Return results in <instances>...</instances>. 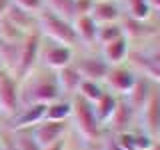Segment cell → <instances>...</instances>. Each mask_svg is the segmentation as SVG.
Here are the masks:
<instances>
[{"instance_id":"6da1fadb","label":"cell","mask_w":160,"mask_h":150,"mask_svg":"<svg viewBox=\"0 0 160 150\" xmlns=\"http://www.w3.org/2000/svg\"><path fill=\"white\" fill-rule=\"evenodd\" d=\"M60 88L56 82V74H30L20 82V100L22 104H50L60 98Z\"/></svg>"},{"instance_id":"7a4b0ae2","label":"cell","mask_w":160,"mask_h":150,"mask_svg":"<svg viewBox=\"0 0 160 150\" xmlns=\"http://www.w3.org/2000/svg\"><path fill=\"white\" fill-rule=\"evenodd\" d=\"M36 28L42 34V38L46 36L56 44H64V46H74L78 44L76 32H74L72 20H66L62 16H58L56 12L48 8H42L36 14Z\"/></svg>"},{"instance_id":"3957f363","label":"cell","mask_w":160,"mask_h":150,"mask_svg":"<svg viewBox=\"0 0 160 150\" xmlns=\"http://www.w3.org/2000/svg\"><path fill=\"white\" fill-rule=\"evenodd\" d=\"M40 50H42V34L36 28L32 32H28L20 42V58H18V66L14 70V78L18 82H22L24 78H28L34 72L40 60Z\"/></svg>"},{"instance_id":"277c9868","label":"cell","mask_w":160,"mask_h":150,"mask_svg":"<svg viewBox=\"0 0 160 150\" xmlns=\"http://www.w3.org/2000/svg\"><path fill=\"white\" fill-rule=\"evenodd\" d=\"M70 100H72V116H70V118L76 120L78 132L82 134L86 140H98L102 124L98 122L96 114H94L92 102L84 100L82 96H78V94H74Z\"/></svg>"},{"instance_id":"5b68a950","label":"cell","mask_w":160,"mask_h":150,"mask_svg":"<svg viewBox=\"0 0 160 150\" xmlns=\"http://www.w3.org/2000/svg\"><path fill=\"white\" fill-rule=\"evenodd\" d=\"M22 106L20 100V82L14 78L12 72L0 70V110L12 118Z\"/></svg>"},{"instance_id":"8992f818","label":"cell","mask_w":160,"mask_h":150,"mask_svg":"<svg viewBox=\"0 0 160 150\" xmlns=\"http://www.w3.org/2000/svg\"><path fill=\"white\" fill-rule=\"evenodd\" d=\"M138 74L134 68L124 66V64H118V66H110V72L104 82L108 84L110 92L116 94V96H126L130 92V88L134 86Z\"/></svg>"},{"instance_id":"52a82bcc","label":"cell","mask_w":160,"mask_h":150,"mask_svg":"<svg viewBox=\"0 0 160 150\" xmlns=\"http://www.w3.org/2000/svg\"><path fill=\"white\" fill-rule=\"evenodd\" d=\"M40 60L48 70L58 72L60 68L68 66L74 62V50L72 46H64V44H50V46L40 50Z\"/></svg>"},{"instance_id":"ba28073f","label":"cell","mask_w":160,"mask_h":150,"mask_svg":"<svg viewBox=\"0 0 160 150\" xmlns=\"http://www.w3.org/2000/svg\"><path fill=\"white\" fill-rule=\"evenodd\" d=\"M68 132V122H52V120H42L34 128H30V134L40 146H48V144L62 140Z\"/></svg>"},{"instance_id":"9c48e42d","label":"cell","mask_w":160,"mask_h":150,"mask_svg":"<svg viewBox=\"0 0 160 150\" xmlns=\"http://www.w3.org/2000/svg\"><path fill=\"white\" fill-rule=\"evenodd\" d=\"M74 64H76L80 76L84 80H94V82L100 84L106 80L110 72V64L102 56H84L80 60H74Z\"/></svg>"},{"instance_id":"30bf717a","label":"cell","mask_w":160,"mask_h":150,"mask_svg":"<svg viewBox=\"0 0 160 150\" xmlns=\"http://www.w3.org/2000/svg\"><path fill=\"white\" fill-rule=\"evenodd\" d=\"M46 104H22L12 116V130H30L44 120Z\"/></svg>"},{"instance_id":"8fae6325","label":"cell","mask_w":160,"mask_h":150,"mask_svg":"<svg viewBox=\"0 0 160 150\" xmlns=\"http://www.w3.org/2000/svg\"><path fill=\"white\" fill-rule=\"evenodd\" d=\"M142 118H144V132H148L152 138L160 136V90L158 84L154 86L148 102L142 108Z\"/></svg>"},{"instance_id":"7c38bea8","label":"cell","mask_w":160,"mask_h":150,"mask_svg":"<svg viewBox=\"0 0 160 150\" xmlns=\"http://www.w3.org/2000/svg\"><path fill=\"white\" fill-rule=\"evenodd\" d=\"M154 86H156V84H154L150 78L142 76V74H138L134 86L130 88V92L124 96V98H126V102L130 104V108H132L134 112H142V108H144V104L148 102V98H150V94H152Z\"/></svg>"},{"instance_id":"4fadbf2b","label":"cell","mask_w":160,"mask_h":150,"mask_svg":"<svg viewBox=\"0 0 160 150\" xmlns=\"http://www.w3.org/2000/svg\"><path fill=\"white\" fill-rule=\"evenodd\" d=\"M56 74V82H58V88H60V94H64V98H72L74 94H78V88H80V82H82V76H80L76 64H68V66L60 68Z\"/></svg>"},{"instance_id":"5bb4252c","label":"cell","mask_w":160,"mask_h":150,"mask_svg":"<svg viewBox=\"0 0 160 150\" xmlns=\"http://www.w3.org/2000/svg\"><path fill=\"white\" fill-rule=\"evenodd\" d=\"M130 54V40L124 36H118L114 40H110L108 44H104L102 46V56L110 66H118V64H124V60L128 58Z\"/></svg>"},{"instance_id":"9a60e30c","label":"cell","mask_w":160,"mask_h":150,"mask_svg":"<svg viewBox=\"0 0 160 150\" xmlns=\"http://www.w3.org/2000/svg\"><path fill=\"white\" fill-rule=\"evenodd\" d=\"M90 16L96 20V24H112L120 22L122 18V10L116 0H94V8Z\"/></svg>"},{"instance_id":"2e32d148","label":"cell","mask_w":160,"mask_h":150,"mask_svg":"<svg viewBox=\"0 0 160 150\" xmlns=\"http://www.w3.org/2000/svg\"><path fill=\"white\" fill-rule=\"evenodd\" d=\"M74 32H76V40L86 46H94L96 44V32H98V24L90 14H84V16H74L72 20Z\"/></svg>"},{"instance_id":"e0dca14e","label":"cell","mask_w":160,"mask_h":150,"mask_svg":"<svg viewBox=\"0 0 160 150\" xmlns=\"http://www.w3.org/2000/svg\"><path fill=\"white\" fill-rule=\"evenodd\" d=\"M120 26H122V34L128 40H140V38H148L156 34V28L152 24H148V20H136L124 16L120 18Z\"/></svg>"},{"instance_id":"ac0fdd59","label":"cell","mask_w":160,"mask_h":150,"mask_svg":"<svg viewBox=\"0 0 160 150\" xmlns=\"http://www.w3.org/2000/svg\"><path fill=\"white\" fill-rule=\"evenodd\" d=\"M134 118V110L130 108V104L126 102V98L124 96H118V104H116V110H114V114L110 116V120L106 122V126H110L114 130V132H124V130H128L130 122H132Z\"/></svg>"},{"instance_id":"d6986e66","label":"cell","mask_w":160,"mask_h":150,"mask_svg":"<svg viewBox=\"0 0 160 150\" xmlns=\"http://www.w3.org/2000/svg\"><path fill=\"white\" fill-rule=\"evenodd\" d=\"M72 116V100L70 98H56L50 104H46V114L44 120H52V122H68Z\"/></svg>"},{"instance_id":"ffe728a7","label":"cell","mask_w":160,"mask_h":150,"mask_svg":"<svg viewBox=\"0 0 160 150\" xmlns=\"http://www.w3.org/2000/svg\"><path fill=\"white\" fill-rule=\"evenodd\" d=\"M116 104H118V96H116V94H112V92H106V90H104V94L92 104L94 114H96L98 122L102 124V126L108 122L110 116L114 114V110H116Z\"/></svg>"},{"instance_id":"44dd1931","label":"cell","mask_w":160,"mask_h":150,"mask_svg":"<svg viewBox=\"0 0 160 150\" xmlns=\"http://www.w3.org/2000/svg\"><path fill=\"white\" fill-rule=\"evenodd\" d=\"M6 18L26 34L32 32V30H36V16L26 12V10H22V8H18V6H14V4H10V8L6 12Z\"/></svg>"},{"instance_id":"7402d4cb","label":"cell","mask_w":160,"mask_h":150,"mask_svg":"<svg viewBox=\"0 0 160 150\" xmlns=\"http://www.w3.org/2000/svg\"><path fill=\"white\" fill-rule=\"evenodd\" d=\"M20 58V42H4L0 40V60H2L4 70L14 74Z\"/></svg>"},{"instance_id":"603a6c76","label":"cell","mask_w":160,"mask_h":150,"mask_svg":"<svg viewBox=\"0 0 160 150\" xmlns=\"http://www.w3.org/2000/svg\"><path fill=\"white\" fill-rule=\"evenodd\" d=\"M10 138H12L16 150H42V146L32 138L30 130H14V132H10Z\"/></svg>"},{"instance_id":"cb8c5ba5","label":"cell","mask_w":160,"mask_h":150,"mask_svg":"<svg viewBox=\"0 0 160 150\" xmlns=\"http://www.w3.org/2000/svg\"><path fill=\"white\" fill-rule=\"evenodd\" d=\"M126 4L128 10V16L130 18H136V20H148L152 10H150L148 0H122Z\"/></svg>"},{"instance_id":"d4e9b609","label":"cell","mask_w":160,"mask_h":150,"mask_svg":"<svg viewBox=\"0 0 160 150\" xmlns=\"http://www.w3.org/2000/svg\"><path fill=\"white\" fill-rule=\"evenodd\" d=\"M24 36H26V32H22L18 26H14L6 16L0 18V40H4V42H22Z\"/></svg>"},{"instance_id":"484cf974","label":"cell","mask_w":160,"mask_h":150,"mask_svg":"<svg viewBox=\"0 0 160 150\" xmlns=\"http://www.w3.org/2000/svg\"><path fill=\"white\" fill-rule=\"evenodd\" d=\"M122 36V26L120 22H112V24H98V32H96V44L104 46L110 40Z\"/></svg>"},{"instance_id":"4316f807","label":"cell","mask_w":160,"mask_h":150,"mask_svg":"<svg viewBox=\"0 0 160 150\" xmlns=\"http://www.w3.org/2000/svg\"><path fill=\"white\" fill-rule=\"evenodd\" d=\"M44 8L52 10L66 20L74 18V0H44Z\"/></svg>"},{"instance_id":"83f0119b","label":"cell","mask_w":160,"mask_h":150,"mask_svg":"<svg viewBox=\"0 0 160 150\" xmlns=\"http://www.w3.org/2000/svg\"><path fill=\"white\" fill-rule=\"evenodd\" d=\"M104 94V88L100 82H94V80H82L80 82V88H78V96H82L84 100L88 102H96V100Z\"/></svg>"},{"instance_id":"f1b7e54d","label":"cell","mask_w":160,"mask_h":150,"mask_svg":"<svg viewBox=\"0 0 160 150\" xmlns=\"http://www.w3.org/2000/svg\"><path fill=\"white\" fill-rule=\"evenodd\" d=\"M116 146L118 150H136V134L132 130H124L116 134Z\"/></svg>"},{"instance_id":"f546056e","label":"cell","mask_w":160,"mask_h":150,"mask_svg":"<svg viewBox=\"0 0 160 150\" xmlns=\"http://www.w3.org/2000/svg\"><path fill=\"white\" fill-rule=\"evenodd\" d=\"M12 4L22 8V10H26L30 14H34V16L44 8V0H12Z\"/></svg>"},{"instance_id":"4dcf8cb0","label":"cell","mask_w":160,"mask_h":150,"mask_svg":"<svg viewBox=\"0 0 160 150\" xmlns=\"http://www.w3.org/2000/svg\"><path fill=\"white\" fill-rule=\"evenodd\" d=\"M92 8H94V0H74V16L90 14V12H92Z\"/></svg>"},{"instance_id":"1f68e13d","label":"cell","mask_w":160,"mask_h":150,"mask_svg":"<svg viewBox=\"0 0 160 150\" xmlns=\"http://www.w3.org/2000/svg\"><path fill=\"white\" fill-rule=\"evenodd\" d=\"M42 150H66V140H56V142H52V144H48V146H44Z\"/></svg>"},{"instance_id":"d6a6232c","label":"cell","mask_w":160,"mask_h":150,"mask_svg":"<svg viewBox=\"0 0 160 150\" xmlns=\"http://www.w3.org/2000/svg\"><path fill=\"white\" fill-rule=\"evenodd\" d=\"M10 4H12V0H0V18L6 16V12H8V8H10Z\"/></svg>"},{"instance_id":"836d02e7","label":"cell","mask_w":160,"mask_h":150,"mask_svg":"<svg viewBox=\"0 0 160 150\" xmlns=\"http://www.w3.org/2000/svg\"><path fill=\"white\" fill-rule=\"evenodd\" d=\"M148 4H150V10H158L160 12V0H148Z\"/></svg>"},{"instance_id":"e575fe53","label":"cell","mask_w":160,"mask_h":150,"mask_svg":"<svg viewBox=\"0 0 160 150\" xmlns=\"http://www.w3.org/2000/svg\"><path fill=\"white\" fill-rule=\"evenodd\" d=\"M150 58H152V60H154V62H156V64H158V66H160V48H158V50H154V52H152V54H150Z\"/></svg>"},{"instance_id":"d590c367","label":"cell","mask_w":160,"mask_h":150,"mask_svg":"<svg viewBox=\"0 0 160 150\" xmlns=\"http://www.w3.org/2000/svg\"><path fill=\"white\" fill-rule=\"evenodd\" d=\"M152 150H160V140H154V146H152Z\"/></svg>"},{"instance_id":"8d00e7d4","label":"cell","mask_w":160,"mask_h":150,"mask_svg":"<svg viewBox=\"0 0 160 150\" xmlns=\"http://www.w3.org/2000/svg\"><path fill=\"white\" fill-rule=\"evenodd\" d=\"M0 70H4V66H2V60H0Z\"/></svg>"},{"instance_id":"74e56055","label":"cell","mask_w":160,"mask_h":150,"mask_svg":"<svg viewBox=\"0 0 160 150\" xmlns=\"http://www.w3.org/2000/svg\"><path fill=\"white\" fill-rule=\"evenodd\" d=\"M0 146H2V136H0Z\"/></svg>"},{"instance_id":"f35d334b","label":"cell","mask_w":160,"mask_h":150,"mask_svg":"<svg viewBox=\"0 0 160 150\" xmlns=\"http://www.w3.org/2000/svg\"><path fill=\"white\" fill-rule=\"evenodd\" d=\"M0 150H6V148H4V146H0Z\"/></svg>"},{"instance_id":"ab89813d","label":"cell","mask_w":160,"mask_h":150,"mask_svg":"<svg viewBox=\"0 0 160 150\" xmlns=\"http://www.w3.org/2000/svg\"><path fill=\"white\" fill-rule=\"evenodd\" d=\"M158 90H160V84H158Z\"/></svg>"}]
</instances>
